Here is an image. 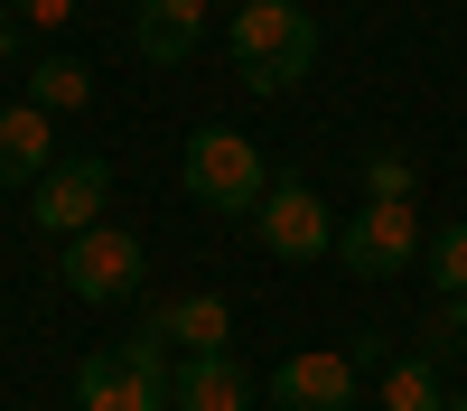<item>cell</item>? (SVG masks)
I'll return each instance as SVG.
<instances>
[{"label":"cell","instance_id":"6","mask_svg":"<svg viewBox=\"0 0 467 411\" xmlns=\"http://www.w3.org/2000/svg\"><path fill=\"white\" fill-rule=\"evenodd\" d=\"M103 206H112V169H103V159H57L47 178L28 187V224H37V234H57V243L94 234Z\"/></svg>","mask_w":467,"mask_h":411},{"label":"cell","instance_id":"2","mask_svg":"<svg viewBox=\"0 0 467 411\" xmlns=\"http://www.w3.org/2000/svg\"><path fill=\"white\" fill-rule=\"evenodd\" d=\"M169 327L140 318L122 346H94L85 365H75V402L85 411H169Z\"/></svg>","mask_w":467,"mask_h":411},{"label":"cell","instance_id":"22","mask_svg":"<svg viewBox=\"0 0 467 411\" xmlns=\"http://www.w3.org/2000/svg\"><path fill=\"white\" fill-rule=\"evenodd\" d=\"M234 10H244V0H234Z\"/></svg>","mask_w":467,"mask_h":411},{"label":"cell","instance_id":"17","mask_svg":"<svg viewBox=\"0 0 467 411\" xmlns=\"http://www.w3.org/2000/svg\"><path fill=\"white\" fill-rule=\"evenodd\" d=\"M365 197L374 206H411V159H402V149H374V159H365Z\"/></svg>","mask_w":467,"mask_h":411},{"label":"cell","instance_id":"18","mask_svg":"<svg viewBox=\"0 0 467 411\" xmlns=\"http://www.w3.org/2000/svg\"><path fill=\"white\" fill-rule=\"evenodd\" d=\"M10 19H19V28H66L75 0H10Z\"/></svg>","mask_w":467,"mask_h":411},{"label":"cell","instance_id":"14","mask_svg":"<svg viewBox=\"0 0 467 411\" xmlns=\"http://www.w3.org/2000/svg\"><path fill=\"white\" fill-rule=\"evenodd\" d=\"M440 402H449V393H440V365L420 355V346L383 365V411H440Z\"/></svg>","mask_w":467,"mask_h":411},{"label":"cell","instance_id":"1","mask_svg":"<svg viewBox=\"0 0 467 411\" xmlns=\"http://www.w3.org/2000/svg\"><path fill=\"white\" fill-rule=\"evenodd\" d=\"M234 47V75H244L253 94H299L308 66H318V19L299 10V0H244L224 28Z\"/></svg>","mask_w":467,"mask_h":411},{"label":"cell","instance_id":"7","mask_svg":"<svg viewBox=\"0 0 467 411\" xmlns=\"http://www.w3.org/2000/svg\"><path fill=\"white\" fill-rule=\"evenodd\" d=\"M140 272H150V252H140V234H122V224H94V234H75L57 252V281L75 299H131Z\"/></svg>","mask_w":467,"mask_h":411},{"label":"cell","instance_id":"4","mask_svg":"<svg viewBox=\"0 0 467 411\" xmlns=\"http://www.w3.org/2000/svg\"><path fill=\"white\" fill-rule=\"evenodd\" d=\"M253 234H262L271 262H318V252H337V215H327V197H318V178L271 169L262 206H253Z\"/></svg>","mask_w":467,"mask_h":411},{"label":"cell","instance_id":"12","mask_svg":"<svg viewBox=\"0 0 467 411\" xmlns=\"http://www.w3.org/2000/svg\"><path fill=\"white\" fill-rule=\"evenodd\" d=\"M160 327H169V346H187V355H224L234 309H224L215 290H187V299H169V309H160Z\"/></svg>","mask_w":467,"mask_h":411},{"label":"cell","instance_id":"16","mask_svg":"<svg viewBox=\"0 0 467 411\" xmlns=\"http://www.w3.org/2000/svg\"><path fill=\"white\" fill-rule=\"evenodd\" d=\"M420 355H431V365H458L467 355V299H440V309L420 318Z\"/></svg>","mask_w":467,"mask_h":411},{"label":"cell","instance_id":"13","mask_svg":"<svg viewBox=\"0 0 467 411\" xmlns=\"http://www.w3.org/2000/svg\"><path fill=\"white\" fill-rule=\"evenodd\" d=\"M28 103L47 112V122L75 112V103H94V66H85V57H37V66H28Z\"/></svg>","mask_w":467,"mask_h":411},{"label":"cell","instance_id":"21","mask_svg":"<svg viewBox=\"0 0 467 411\" xmlns=\"http://www.w3.org/2000/svg\"><path fill=\"white\" fill-rule=\"evenodd\" d=\"M440 411H467V393H449V402H440Z\"/></svg>","mask_w":467,"mask_h":411},{"label":"cell","instance_id":"3","mask_svg":"<svg viewBox=\"0 0 467 411\" xmlns=\"http://www.w3.org/2000/svg\"><path fill=\"white\" fill-rule=\"evenodd\" d=\"M178 178H187V197H197L206 215H253V206H262V187H271V159H262L244 131L206 122V131H187Z\"/></svg>","mask_w":467,"mask_h":411},{"label":"cell","instance_id":"20","mask_svg":"<svg viewBox=\"0 0 467 411\" xmlns=\"http://www.w3.org/2000/svg\"><path fill=\"white\" fill-rule=\"evenodd\" d=\"M19 47V19H10V0H0V57H10Z\"/></svg>","mask_w":467,"mask_h":411},{"label":"cell","instance_id":"10","mask_svg":"<svg viewBox=\"0 0 467 411\" xmlns=\"http://www.w3.org/2000/svg\"><path fill=\"white\" fill-rule=\"evenodd\" d=\"M47 169H57L47 112H37V103H0V187H37Z\"/></svg>","mask_w":467,"mask_h":411},{"label":"cell","instance_id":"5","mask_svg":"<svg viewBox=\"0 0 467 411\" xmlns=\"http://www.w3.org/2000/svg\"><path fill=\"white\" fill-rule=\"evenodd\" d=\"M420 243H431V234H420V215H411V206H374V197H365V215L337 224V262H346L356 281H393V272H411Z\"/></svg>","mask_w":467,"mask_h":411},{"label":"cell","instance_id":"19","mask_svg":"<svg viewBox=\"0 0 467 411\" xmlns=\"http://www.w3.org/2000/svg\"><path fill=\"white\" fill-rule=\"evenodd\" d=\"M346 365H356V374H365V365H393V336H374V327H365L356 346H346Z\"/></svg>","mask_w":467,"mask_h":411},{"label":"cell","instance_id":"15","mask_svg":"<svg viewBox=\"0 0 467 411\" xmlns=\"http://www.w3.org/2000/svg\"><path fill=\"white\" fill-rule=\"evenodd\" d=\"M420 272L440 281V299H467V224H449V234L420 243Z\"/></svg>","mask_w":467,"mask_h":411},{"label":"cell","instance_id":"8","mask_svg":"<svg viewBox=\"0 0 467 411\" xmlns=\"http://www.w3.org/2000/svg\"><path fill=\"white\" fill-rule=\"evenodd\" d=\"M346 402H356V365H346V346L271 365V411H346Z\"/></svg>","mask_w":467,"mask_h":411},{"label":"cell","instance_id":"9","mask_svg":"<svg viewBox=\"0 0 467 411\" xmlns=\"http://www.w3.org/2000/svg\"><path fill=\"white\" fill-rule=\"evenodd\" d=\"M206 37V0H140L131 10V57L140 66H187Z\"/></svg>","mask_w":467,"mask_h":411},{"label":"cell","instance_id":"11","mask_svg":"<svg viewBox=\"0 0 467 411\" xmlns=\"http://www.w3.org/2000/svg\"><path fill=\"white\" fill-rule=\"evenodd\" d=\"M244 402H253V384L234 365V346L224 355H187L178 384H169V411H244Z\"/></svg>","mask_w":467,"mask_h":411}]
</instances>
